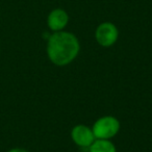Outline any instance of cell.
<instances>
[{"instance_id": "5b68a950", "label": "cell", "mask_w": 152, "mask_h": 152, "mask_svg": "<svg viewBox=\"0 0 152 152\" xmlns=\"http://www.w3.org/2000/svg\"><path fill=\"white\" fill-rule=\"evenodd\" d=\"M69 22V15L61 9H55L50 12L47 18L48 27L52 31H61Z\"/></svg>"}, {"instance_id": "8992f818", "label": "cell", "mask_w": 152, "mask_h": 152, "mask_svg": "<svg viewBox=\"0 0 152 152\" xmlns=\"http://www.w3.org/2000/svg\"><path fill=\"white\" fill-rule=\"evenodd\" d=\"M89 148L90 152H117L116 147L110 140H95Z\"/></svg>"}, {"instance_id": "277c9868", "label": "cell", "mask_w": 152, "mask_h": 152, "mask_svg": "<svg viewBox=\"0 0 152 152\" xmlns=\"http://www.w3.org/2000/svg\"><path fill=\"white\" fill-rule=\"evenodd\" d=\"M71 137L74 143L81 148H89L96 140L92 128L83 124L73 127L71 131Z\"/></svg>"}, {"instance_id": "6da1fadb", "label": "cell", "mask_w": 152, "mask_h": 152, "mask_svg": "<svg viewBox=\"0 0 152 152\" xmlns=\"http://www.w3.org/2000/svg\"><path fill=\"white\" fill-rule=\"evenodd\" d=\"M80 50L78 39L68 31H56L49 36L47 42V54L56 66H66L77 57Z\"/></svg>"}, {"instance_id": "7a4b0ae2", "label": "cell", "mask_w": 152, "mask_h": 152, "mask_svg": "<svg viewBox=\"0 0 152 152\" xmlns=\"http://www.w3.org/2000/svg\"><path fill=\"white\" fill-rule=\"evenodd\" d=\"M92 130L96 140H110L120 130V122L113 116H104L94 123Z\"/></svg>"}, {"instance_id": "3957f363", "label": "cell", "mask_w": 152, "mask_h": 152, "mask_svg": "<svg viewBox=\"0 0 152 152\" xmlns=\"http://www.w3.org/2000/svg\"><path fill=\"white\" fill-rule=\"evenodd\" d=\"M95 38L100 46L110 47L118 40L119 30L112 22H103L96 29Z\"/></svg>"}, {"instance_id": "52a82bcc", "label": "cell", "mask_w": 152, "mask_h": 152, "mask_svg": "<svg viewBox=\"0 0 152 152\" xmlns=\"http://www.w3.org/2000/svg\"><path fill=\"white\" fill-rule=\"evenodd\" d=\"M7 152H29V151L23 149V148H13V149L9 150Z\"/></svg>"}]
</instances>
